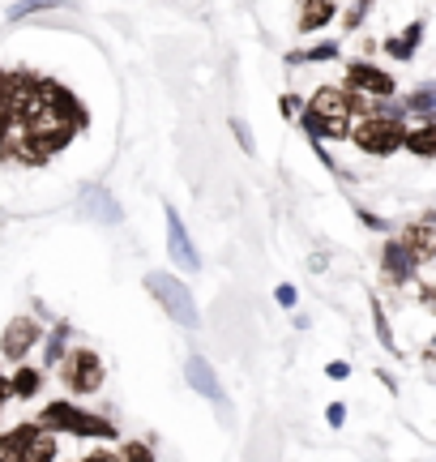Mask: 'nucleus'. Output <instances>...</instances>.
I'll use <instances>...</instances> for the list:
<instances>
[{
    "mask_svg": "<svg viewBox=\"0 0 436 462\" xmlns=\"http://www.w3.org/2000/svg\"><path fill=\"white\" fill-rule=\"evenodd\" d=\"M304 125L317 133V137H347L351 133V95L347 90H334V86H321L313 103H308V116Z\"/></svg>",
    "mask_w": 436,
    "mask_h": 462,
    "instance_id": "nucleus-1",
    "label": "nucleus"
},
{
    "mask_svg": "<svg viewBox=\"0 0 436 462\" xmlns=\"http://www.w3.org/2000/svg\"><path fill=\"white\" fill-rule=\"evenodd\" d=\"M39 432H73V437H116V424H107L103 415L77 411L73 402H48L43 415L34 420Z\"/></svg>",
    "mask_w": 436,
    "mask_h": 462,
    "instance_id": "nucleus-2",
    "label": "nucleus"
},
{
    "mask_svg": "<svg viewBox=\"0 0 436 462\" xmlns=\"http://www.w3.org/2000/svg\"><path fill=\"white\" fill-rule=\"evenodd\" d=\"M355 146L368 150V154H377V159H386V154H394V150L403 146L406 137V120H398V116H364V125L359 129H351Z\"/></svg>",
    "mask_w": 436,
    "mask_h": 462,
    "instance_id": "nucleus-3",
    "label": "nucleus"
},
{
    "mask_svg": "<svg viewBox=\"0 0 436 462\" xmlns=\"http://www.w3.org/2000/svg\"><path fill=\"white\" fill-rule=\"evenodd\" d=\"M146 287H150V296L171 313V321H180L185 330H193V326L202 321V317H197V304H193V291H188L180 279H171V274H159V270H154V274H146Z\"/></svg>",
    "mask_w": 436,
    "mask_h": 462,
    "instance_id": "nucleus-4",
    "label": "nucleus"
},
{
    "mask_svg": "<svg viewBox=\"0 0 436 462\" xmlns=\"http://www.w3.org/2000/svg\"><path fill=\"white\" fill-rule=\"evenodd\" d=\"M65 381L73 394H95L103 385V364L95 351H73L65 364Z\"/></svg>",
    "mask_w": 436,
    "mask_h": 462,
    "instance_id": "nucleus-5",
    "label": "nucleus"
},
{
    "mask_svg": "<svg viewBox=\"0 0 436 462\" xmlns=\"http://www.w3.org/2000/svg\"><path fill=\"white\" fill-rule=\"evenodd\" d=\"M347 90H355V95H372V99H389V95H394V78L359 60V65L347 69Z\"/></svg>",
    "mask_w": 436,
    "mask_h": 462,
    "instance_id": "nucleus-6",
    "label": "nucleus"
},
{
    "mask_svg": "<svg viewBox=\"0 0 436 462\" xmlns=\"http://www.w3.org/2000/svg\"><path fill=\"white\" fill-rule=\"evenodd\" d=\"M39 338H43L39 321H31V317H14L9 330H5V338H0V351H5L9 360H26V351H31Z\"/></svg>",
    "mask_w": 436,
    "mask_h": 462,
    "instance_id": "nucleus-7",
    "label": "nucleus"
},
{
    "mask_svg": "<svg viewBox=\"0 0 436 462\" xmlns=\"http://www.w3.org/2000/svg\"><path fill=\"white\" fill-rule=\"evenodd\" d=\"M168 248H171V257H176V265L180 270H197L202 265V257H197V248H193V240H188V231H185V223H180V215L168 206Z\"/></svg>",
    "mask_w": 436,
    "mask_h": 462,
    "instance_id": "nucleus-8",
    "label": "nucleus"
},
{
    "mask_svg": "<svg viewBox=\"0 0 436 462\" xmlns=\"http://www.w3.org/2000/svg\"><path fill=\"white\" fill-rule=\"evenodd\" d=\"M403 248L411 253V262H432L436 253V223L432 218H420V223H411V227L403 231Z\"/></svg>",
    "mask_w": 436,
    "mask_h": 462,
    "instance_id": "nucleus-9",
    "label": "nucleus"
},
{
    "mask_svg": "<svg viewBox=\"0 0 436 462\" xmlns=\"http://www.w3.org/2000/svg\"><path fill=\"white\" fill-rule=\"evenodd\" d=\"M185 377H188V385H193V390H197L202 398H210V402H223V385H218L214 368H210V360H205V356H188Z\"/></svg>",
    "mask_w": 436,
    "mask_h": 462,
    "instance_id": "nucleus-10",
    "label": "nucleus"
},
{
    "mask_svg": "<svg viewBox=\"0 0 436 462\" xmlns=\"http://www.w3.org/2000/svg\"><path fill=\"white\" fill-rule=\"evenodd\" d=\"M39 437H43L39 424H17L14 432H5V437H0V462H22L26 449H31Z\"/></svg>",
    "mask_w": 436,
    "mask_h": 462,
    "instance_id": "nucleus-11",
    "label": "nucleus"
},
{
    "mask_svg": "<svg viewBox=\"0 0 436 462\" xmlns=\"http://www.w3.org/2000/svg\"><path fill=\"white\" fill-rule=\"evenodd\" d=\"M411 270H415V262H411V253L403 248V240H389L386 245V274L394 282H406L411 279Z\"/></svg>",
    "mask_w": 436,
    "mask_h": 462,
    "instance_id": "nucleus-12",
    "label": "nucleus"
},
{
    "mask_svg": "<svg viewBox=\"0 0 436 462\" xmlns=\"http://www.w3.org/2000/svg\"><path fill=\"white\" fill-rule=\"evenodd\" d=\"M420 39H423V22H411V26H406V34H394V39H386V51L394 56V60H411Z\"/></svg>",
    "mask_w": 436,
    "mask_h": 462,
    "instance_id": "nucleus-13",
    "label": "nucleus"
},
{
    "mask_svg": "<svg viewBox=\"0 0 436 462\" xmlns=\"http://www.w3.org/2000/svg\"><path fill=\"white\" fill-rule=\"evenodd\" d=\"M39 385H43V373H39V368H17L14 377H9V398H34Z\"/></svg>",
    "mask_w": 436,
    "mask_h": 462,
    "instance_id": "nucleus-14",
    "label": "nucleus"
},
{
    "mask_svg": "<svg viewBox=\"0 0 436 462\" xmlns=\"http://www.w3.org/2000/svg\"><path fill=\"white\" fill-rule=\"evenodd\" d=\"M82 201H86V210H90V215L99 210L103 223H120V206L112 201V193H107V189H99V184H95V189H90Z\"/></svg>",
    "mask_w": 436,
    "mask_h": 462,
    "instance_id": "nucleus-15",
    "label": "nucleus"
},
{
    "mask_svg": "<svg viewBox=\"0 0 436 462\" xmlns=\"http://www.w3.org/2000/svg\"><path fill=\"white\" fill-rule=\"evenodd\" d=\"M403 142H406V146H411V150H415L420 159H432V154H436V125H432V120H423V125H420V129H415V133L406 129V137H403Z\"/></svg>",
    "mask_w": 436,
    "mask_h": 462,
    "instance_id": "nucleus-16",
    "label": "nucleus"
},
{
    "mask_svg": "<svg viewBox=\"0 0 436 462\" xmlns=\"http://www.w3.org/2000/svg\"><path fill=\"white\" fill-rule=\"evenodd\" d=\"M325 22H334V5H330V0H304L300 31H317Z\"/></svg>",
    "mask_w": 436,
    "mask_h": 462,
    "instance_id": "nucleus-17",
    "label": "nucleus"
},
{
    "mask_svg": "<svg viewBox=\"0 0 436 462\" xmlns=\"http://www.w3.org/2000/svg\"><path fill=\"white\" fill-rule=\"evenodd\" d=\"M51 458H56V441H51L48 432H43V437H39V441L26 449V458H22V462H51Z\"/></svg>",
    "mask_w": 436,
    "mask_h": 462,
    "instance_id": "nucleus-18",
    "label": "nucleus"
},
{
    "mask_svg": "<svg viewBox=\"0 0 436 462\" xmlns=\"http://www.w3.org/2000/svg\"><path fill=\"white\" fill-rule=\"evenodd\" d=\"M60 5H65V0H17L14 9H9V17H26V14H39V9H60Z\"/></svg>",
    "mask_w": 436,
    "mask_h": 462,
    "instance_id": "nucleus-19",
    "label": "nucleus"
},
{
    "mask_svg": "<svg viewBox=\"0 0 436 462\" xmlns=\"http://www.w3.org/2000/svg\"><path fill=\"white\" fill-rule=\"evenodd\" d=\"M120 462H154L150 446H141V441H124V449L116 454Z\"/></svg>",
    "mask_w": 436,
    "mask_h": 462,
    "instance_id": "nucleus-20",
    "label": "nucleus"
},
{
    "mask_svg": "<svg viewBox=\"0 0 436 462\" xmlns=\"http://www.w3.org/2000/svg\"><path fill=\"white\" fill-rule=\"evenodd\" d=\"M334 56H338V48H334V43H317V48H308V51H295L291 60L300 65V60H334Z\"/></svg>",
    "mask_w": 436,
    "mask_h": 462,
    "instance_id": "nucleus-21",
    "label": "nucleus"
},
{
    "mask_svg": "<svg viewBox=\"0 0 436 462\" xmlns=\"http://www.w3.org/2000/svg\"><path fill=\"white\" fill-rule=\"evenodd\" d=\"M65 334H68V326H56V330H51L48 356H43V360H48V364H60V356H65Z\"/></svg>",
    "mask_w": 436,
    "mask_h": 462,
    "instance_id": "nucleus-22",
    "label": "nucleus"
},
{
    "mask_svg": "<svg viewBox=\"0 0 436 462\" xmlns=\"http://www.w3.org/2000/svg\"><path fill=\"white\" fill-rule=\"evenodd\" d=\"M372 317H377V334H381V343L394 346V334H389V321H386V309H381V300H372Z\"/></svg>",
    "mask_w": 436,
    "mask_h": 462,
    "instance_id": "nucleus-23",
    "label": "nucleus"
},
{
    "mask_svg": "<svg viewBox=\"0 0 436 462\" xmlns=\"http://www.w3.org/2000/svg\"><path fill=\"white\" fill-rule=\"evenodd\" d=\"M232 133H235V137H240V146H244V150H252V133H249V125H244L240 116H232Z\"/></svg>",
    "mask_w": 436,
    "mask_h": 462,
    "instance_id": "nucleus-24",
    "label": "nucleus"
},
{
    "mask_svg": "<svg viewBox=\"0 0 436 462\" xmlns=\"http://www.w3.org/2000/svg\"><path fill=\"white\" fill-rule=\"evenodd\" d=\"M368 5H372V0H359V5H355L351 14H347V26H359V17L368 14Z\"/></svg>",
    "mask_w": 436,
    "mask_h": 462,
    "instance_id": "nucleus-25",
    "label": "nucleus"
},
{
    "mask_svg": "<svg viewBox=\"0 0 436 462\" xmlns=\"http://www.w3.org/2000/svg\"><path fill=\"white\" fill-rule=\"evenodd\" d=\"M411 107H415V112H428V107H432V90H420V95L411 99Z\"/></svg>",
    "mask_w": 436,
    "mask_h": 462,
    "instance_id": "nucleus-26",
    "label": "nucleus"
},
{
    "mask_svg": "<svg viewBox=\"0 0 436 462\" xmlns=\"http://www.w3.org/2000/svg\"><path fill=\"white\" fill-rule=\"evenodd\" d=\"M274 296H278V304H283V309H291V304H295V287H286V282H283Z\"/></svg>",
    "mask_w": 436,
    "mask_h": 462,
    "instance_id": "nucleus-27",
    "label": "nucleus"
},
{
    "mask_svg": "<svg viewBox=\"0 0 436 462\" xmlns=\"http://www.w3.org/2000/svg\"><path fill=\"white\" fill-rule=\"evenodd\" d=\"M325 420H330V424H342V420H347V407H342V402H334V407H330V411H325Z\"/></svg>",
    "mask_w": 436,
    "mask_h": 462,
    "instance_id": "nucleus-28",
    "label": "nucleus"
},
{
    "mask_svg": "<svg viewBox=\"0 0 436 462\" xmlns=\"http://www.w3.org/2000/svg\"><path fill=\"white\" fill-rule=\"evenodd\" d=\"M325 373H330V377H338V381H342V377H347V373H351V368H347V364H330Z\"/></svg>",
    "mask_w": 436,
    "mask_h": 462,
    "instance_id": "nucleus-29",
    "label": "nucleus"
},
{
    "mask_svg": "<svg viewBox=\"0 0 436 462\" xmlns=\"http://www.w3.org/2000/svg\"><path fill=\"white\" fill-rule=\"evenodd\" d=\"M5 99H9V78L0 73V112H5Z\"/></svg>",
    "mask_w": 436,
    "mask_h": 462,
    "instance_id": "nucleus-30",
    "label": "nucleus"
},
{
    "mask_svg": "<svg viewBox=\"0 0 436 462\" xmlns=\"http://www.w3.org/2000/svg\"><path fill=\"white\" fill-rule=\"evenodd\" d=\"M9 398V381H5V373H0V402Z\"/></svg>",
    "mask_w": 436,
    "mask_h": 462,
    "instance_id": "nucleus-31",
    "label": "nucleus"
}]
</instances>
